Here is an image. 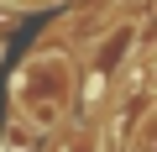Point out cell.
<instances>
[{
  "instance_id": "6da1fadb",
  "label": "cell",
  "mask_w": 157,
  "mask_h": 152,
  "mask_svg": "<svg viewBox=\"0 0 157 152\" xmlns=\"http://www.w3.org/2000/svg\"><path fill=\"white\" fill-rule=\"evenodd\" d=\"M68 89H73V68L63 53H37L26 63V73L16 79V105L37 131H52L68 110Z\"/></svg>"
},
{
  "instance_id": "7a4b0ae2",
  "label": "cell",
  "mask_w": 157,
  "mask_h": 152,
  "mask_svg": "<svg viewBox=\"0 0 157 152\" xmlns=\"http://www.w3.org/2000/svg\"><path fill=\"white\" fill-rule=\"evenodd\" d=\"M147 84H152V89H157V58H152V68H147Z\"/></svg>"
},
{
  "instance_id": "3957f363",
  "label": "cell",
  "mask_w": 157,
  "mask_h": 152,
  "mask_svg": "<svg viewBox=\"0 0 157 152\" xmlns=\"http://www.w3.org/2000/svg\"><path fill=\"white\" fill-rule=\"evenodd\" d=\"M121 6H136V0H121Z\"/></svg>"
}]
</instances>
